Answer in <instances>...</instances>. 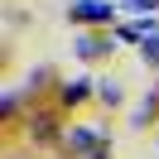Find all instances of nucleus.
<instances>
[{"label": "nucleus", "mask_w": 159, "mask_h": 159, "mask_svg": "<svg viewBox=\"0 0 159 159\" xmlns=\"http://www.w3.org/2000/svg\"><path fill=\"white\" fill-rule=\"evenodd\" d=\"M68 20L72 24H116V5L111 0H72Z\"/></svg>", "instance_id": "1"}, {"label": "nucleus", "mask_w": 159, "mask_h": 159, "mask_svg": "<svg viewBox=\"0 0 159 159\" xmlns=\"http://www.w3.org/2000/svg\"><path fill=\"white\" fill-rule=\"evenodd\" d=\"M68 145L77 149V154H92V159H97L101 149H106V140H101L97 130H87V125H72V130H68Z\"/></svg>", "instance_id": "2"}, {"label": "nucleus", "mask_w": 159, "mask_h": 159, "mask_svg": "<svg viewBox=\"0 0 159 159\" xmlns=\"http://www.w3.org/2000/svg\"><path fill=\"white\" fill-rule=\"evenodd\" d=\"M72 48H77V58H106V53L116 48V39H101V34H82Z\"/></svg>", "instance_id": "3"}, {"label": "nucleus", "mask_w": 159, "mask_h": 159, "mask_svg": "<svg viewBox=\"0 0 159 159\" xmlns=\"http://www.w3.org/2000/svg\"><path fill=\"white\" fill-rule=\"evenodd\" d=\"M145 39H154V24L149 20H135V24H120L116 29V43H145Z\"/></svg>", "instance_id": "4"}, {"label": "nucleus", "mask_w": 159, "mask_h": 159, "mask_svg": "<svg viewBox=\"0 0 159 159\" xmlns=\"http://www.w3.org/2000/svg\"><path fill=\"white\" fill-rule=\"evenodd\" d=\"M87 97H92V77H77L63 87V101H87Z\"/></svg>", "instance_id": "5"}, {"label": "nucleus", "mask_w": 159, "mask_h": 159, "mask_svg": "<svg viewBox=\"0 0 159 159\" xmlns=\"http://www.w3.org/2000/svg\"><path fill=\"white\" fill-rule=\"evenodd\" d=\"M125 10H130V15H149V10L159 15V0H125Z\"/></svg>", "instance_id": "6"}, {"label": "nucleus", "mask_w": 159, "mask_h": 159, "mask_svg": "<svg viewBox=\"0 0 159 159\" xmlns=\"http://www.w3.org/2000/svg\"><path fill=\"white\" fill-rule=\"evenodd\" d=\"M140 53H145V63H154V68H159V34H154V39H145V43H140Z\"/></svg>", "instance_id": "7"}]
</instances>
